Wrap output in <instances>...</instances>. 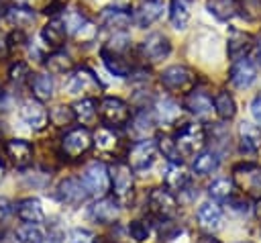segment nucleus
Here are the masks:
<instances>
[{
  "label": "nucleus",
  "instance_id": "3c124183",
  "mask_svg": "<svg viewBox=\"0 0 261 243\" xmlns=\"http://www.w3.org/2000/svg\"><path fill=\"white\" fill-rule=\"evenodd\" d=\"M41 243H63V239H61V233L53 231V233H49L47 237H43Z\"/></svg>",
  "mask_w": 261,
  "mask_h": 243
},
{
  "label": "nucleus",
  "instance_id": "6ab92c4d",
  "mask_svg": "<svg viewBox=\"0 0 261 243\" xmlns=\"http://www.w3.org/2000/svg\"><path fill=\"white\" fill-rule=\"evenodd\" d=\"M4 151H6V155L10 157V161L16 167H27L33 161V145L29 141H24V139H10V141H6Z\"/></svg>",
  "mask_w": 261,
  "mask_h": 243
},
{
  "label": "nucleus",
  "instance_id": "5fc2aeb1",
  "mask_svg": "<svg viewBox=\"0 0 261 243\" xmlns=\"http://www.w3.org/2000/svg\"><path fill=\"white\" fill-rule=\"evenodd\" d=\"M0 243H20V239H18V235H6L0 239Z\"/></svg>",
  "mask_w": 261,
  "mask_h": 243
},
{
  "label": "nucleus",
  "instance_id": "72a5a7b5",
  "mask_svg": "<svg viewBox=\"0 0 261 243\" xmlns=\"http://www.w3.org/2000/svg\"><path fill=\"white\" fill-rule=\"evenodd\" d=\"M71 108H73L75 120H80L82 125H88L96 118V100L94 98H82Z\"/></svg>",
  "mask_w": 261,
  "mask_h": 243
},
{
  "label": "nucleus",
  "instance_id": "de8ad7c7",
  "mask_svg": "<svg viewBox=\"0 0 261 243\" xmlns=\"http://www.w3.org/2000/svg\"><path fill=\"white\" fill-rule=\"evenodd\" d=\"M10 212H12V204H10V200L4 198V196H0V221L8 218Z\"/></svg>",
  "mask_w": 261,
  "mask_h": 243
},
{
  "label": "nucleus",
  "instance_id": "603ef678",
  "mask_svg": "<svg viewBox=\"0 0 261 243\" xmlns=\"http://www.w3.org/2000/svg\"><path fill=\"white\" fill-rule=\"evenodd\" d=\"M253 55H255V63L261 65V39L255 43V49H253Z\"/></svg>",
  "mask_w": 261,
  "mask_h": 243
},
{
  "label": "nucleus",
  "instance_id": "412c9836",
  "mask_svg": "<svg viewBox=\"0 0 261 243\" xmlns=\"http://www.w3.org/2000/svg\"><path fill=\"white\" fill-rule=\"evenodd\" d=\"M184 108L190 112V114H196V116H208L212 110H214V102L212 98L206 94V92H200V90H190L184 98Z\"/></svg>",
  "mask_w": 261,
  "mask_h": 243
},
{
  "label": "nucleus",
  "instance_id": "f8f14e48",
  "mask_svg": "<svg viewBox=\"0 0 261 243\" xmlns=\"http://www.w3.org/2000/svg\"><path fill=\"white\" fill-rule=\"evenodd\" d=\"M126 53L128 51H114V49H108V47H102L100 49L102 63L116 78H128L130 71H133V63L126 59Z\"/></svg>",
  "mask_w": 261,
  "mask_h": 243
},
{
  "label": "nucleus",
  "instance_id": "2f4dec72",
  "mask_svg": "<svg viewBox=\"0 0 261 243\" xmlns=\"http://www.w3.org/2000/svg\"><path fill=\"white\" fill-rule=\"evenodd\" d=\"M212 102H214V112L218 114L220 120H230V118L237 114L234 98H232L228 92H218Z\"/></svg>",
  "mask_w": 261,
  "mask_h": 243
},
{
  "label": "nucleus",
  "instance_id": "bb28decb",
  "mask_svg": "<svg viewBox=\"0 0 261 243\" xmlns=\"http://www.w3.org/2000/svg\"><path fill=\"white\" fill-rule=\"evenodd\" d=\"M169 18H171L173 29L184 31L192 18V0H171Z\"/></svg>",
  "mask_w": 261,
  "mask_h": 243
},
{
  "label": "nucleus",
  "instance_id": "58836bf2",
  "mask_svg": "<svg viewBox=\"0 0 261 243\" xmlns=\"http://www.w3.org/2000/svg\"><path fill=\"white\" fill-rule=\"evenodd\" d=\"M49 120H51L55 127L71 125V123L75 120L73 108H71V106H65V104H57L55 108H51V112H49Z\"/></svg>",
  "mask_w": 261,
  "mask_h": 243
},
{
  "label": "nucleus",
  "instance_id": "f257e3e1",
  "mask_svg": "<svg viewBox=\"0 0 261 243\" xmlns=\"http://www.w3.org/2000/svg\"><path fill=\"white\" fill-rule=\"evenodd\" d=\"M173 139H175V145H177L181 157H194L206 145V131L198 123H186L184 127H179L175 131Z\"/></svg>",
  "mask_w": 261,
  "mask_h": 243
},
{
  "label": "nucleus",
  "instance_id": "864d4df0",
  "mask_svg": "<svg viewBox=\"0 0 261 243\" xmlns=\"http://www.w3.org/2000/svg\"><path fill=\"white\" fill-rule=\"evenodd\" d=\"M196 243H220V241H218L216 237H212V235H202Z\"/></svg>",
  "mask_w": 261,
  "mask_h": 243
},
{
  "label": "nucleus",
  "instance_id": "1a4fd4ad",
  "mask_svg": "<svg viewBox=\"0 0 261 243\" xmlns=\"http://www.w3.org/2000/svg\"><path fill=\"white\" fill-rule=\"evenodd\" d=\"M18 114H20V118H22V123L24 125H29L33 131H43L47 125H49V112H47V108L43 106V102L41 100H24L22 104H20V110H18Z\"/></svg>",
  "mask_w": 261,
  "mask_h": 243
},
{
  "label": "nucleus",
  "instance_id": "7c9ffc66",
  "mask_svg": "<svg viewBox=\"0 0 261 243\" xmlns=\"http://www.w3.org/2000/svg\"><path fill=\"white\" fill-rule=\"evenodd\" d=\"M6 20L20 31V29H27L35 22V12L31 8H24V6H10L6 10Z\"/></svg>",
  "mask_w": 261,
  "mask_h": 243
},
{
  "label": "nucleus",
  "instance_id": "cd10ccee",
  "mask_svg": "<svg viewBox=\"0 0 261 243\" xmlns=\"http://www.w3.org/2000/svg\"><path fill=\"white\" fill-rule=\"evenodd\" d=\"M206 10L216 18V20H230L239 12V0H208Z\"/></svg>",
  "mask_w": 261,
  "mask_h": 243
},
{
  "label": "nucleus",
  "instance_id": "20e7f679",
  "mask_svg": "<svg viewBox=\"0 0 261 243\" xmlns=\"http://www.w3.org/2000/svg\"><path fill=\"white\" fill-rule=\"evenodd\" d=\"M163 88L173 90V92H190L196 84V76L190 67L186 65H169L161 71L159 76Z\"/></svg>",
  "mask_w": 261,
  "mask_h": 243
},
{
  "label": "nucleus",
  "instance_id": "a211bd4d",
  "mask_svg": "<svg viewBox=\"0 0 261 243\" xmlns=\"http://www.w3.org/2000/svg\"><path fill=\"white\" fill-rule=\"evenodd\" d=\"M253 49V37L245 31H239V29H230L228 31V43H226V51H228V57L232 61L241 59V57H247V53Z\"/></svg>",
  "mask_w": 261,
  "mask_h": 243
},
{
  "label": "nucleus",
  "instance_id": "aec40b11",
  "mask_svg": "<svg viewBox=\"0 0 261 243\" xmlns=\"http://www.w3.org/2000/svg\"><path fill=\"white\" fill-rule=\"evenodd\" d=\"M65 37H67V25L61 16H53L41 31V39L51 49H59L65 43Z\"/></svg>",
  "mask_w": 261,
  "mask_h": 243
},
{
  "label": "nucleus",
  "instance_id": "f704fd0d",
  "mask_svg": "<svg viewBox=\"0 0 261 243\" xmlns=\"http://www.w3.org/2000/svg\"><path fill=\"white\" fill-rule=\"evenodd\" d=\"M157 149L163 153V157L169 159V163H173V165H179V163H181V153H179V149H177L173 137H169V135H159V137H157Z\"/></svg>",
  "mask_w": 261,
  "mask_h": 243
},
{
  "label": "nucleus",
  "instance_id": "c03bdc74",
  "mask_svg": "<svg viewBox=\"0 0 261 243\" xmlns=\"http://www.w3.org/2000/svg\"><path fill=\"white\" fill-rule=\"evenodd\" d=\"M128 233L137 243H143L149 239V225L145 221H130L128 223Z\"/></svg>",
  "mask_w": 261,
  "mask_h": 243
},
{
  "label": "nucleus",
  "instance_id": "09e8293b",
  "mask_svg": "<svg viewBox=\"0 0 261 243\" xmlns=\"http://www.w3.org/2000/svg\"><path fill=\"white\" fill-rule=\"evenodd\" d=\"M251 114H253V118L261 125V96L251 102Z\"/></svg>",
  "mask_w": 261,
  "mask_h": 243
},
{
  "label": "nucleus",
  "instance_id": "2eb2a0df",
  "mask_svg": "<svg viewBox=\"0 0 261 243\" xmlns=\"http://www.w3.org/2000/svg\"><path fill=\"white\" fill-rule=\"evenodd\" d=\"M255 78H257V67H255V63L251 61V59H247V57H241V59H237L234 63H232V67H230V71H228V80H230V84L234 86V88H249L253 82H255Z\"/></svg>",
  "mask_w": 261,
  "mask_h": 243
},
{
  "label": "nucleus",
  "instance_id": "dca6fc26",
  "mask_svg": "<svg viewBox=\"0 0 261 243\" xmlns=\"http://www.w3.org/2000/svg\"><path fill=\"white\" fill-rule=\"evenodd\" d=\"M133 20V14L120 6H106L100 12V22L104 29H110L114 33H124Z\"/></svg>",
  "mask_w": 261,
  "mask_h": 243
},
{
  "label": "nucleus",
  "instance_id": "39448f33",
  "mask_svg": "<svg viewBox=\"0 0 261 243\" xmlns=\"http://www.w3.org/2000/svg\"><path fill=\"white\" fill-rule=\"evenodd\" d=\"M82 182H84V186L90 194L102 196L110 190V172L102 161H94L84 169Z\"/></svg>",
  "mask_w": 261,
  "mask_h": 243
},
{
  "label": "nucleus",
  "instance_id": "37998d69",
  "mask_svg": "<svg viewBox=\"0 0 261 243\" xmlns=\"http://www.w3.org/2000/svg\"><path fill=\"white\" fill-rule=\"evenodd\" d=\"M16 235H18L20 243H41V239H43L41 229H39L37 225H29V223H27V227H22Z\"/></svg>",
  "mask_w": 261,
  "mask_h": 243
},
{
  "label": "nucleus",
  "instance_id": "4be33fe9",
  "mask_svg": "<svg viewBox=\"0 0 261 243\" xmlns=\"http://www.w3.org/2000/svg\"><path fill=\"white\" fill-rule=\"evenodd\" d=\"M16 214L22 223H29V225H39L45 221V212H43V206L37 198H24L16 204Z\"/></svg>",
  "mask_w": 261,
  "mask_h": 243
},
{
  "label": "nucleus",
  "instance_id": "4468645a",
  "mask_svg": "<svg viewBox=\"0 0 261 243\" xmlns=\"http://www.w3.org/2000/svg\"><path fill=\"white\" fill-rule=\"evenodd\" d=\"M88 214H90L92 221H96V223H100V225H110V223H114V221L118 218V214H120V202H118L116 198L104 196V198H100L98 202H94V204L90 206Z\"/></svg>",
  "mask_w": 261,
  "mask_h": 243
},
{
  "label": "nucleus",
  "instance_id": "9b49d317",
  "mask_svg": "<svg viewBox=\"0 0 261 243\" xmlns=\"http://www.w3.org/2000/svg\"><path fill=\"white\" fill-rule=\"evenodd\" d=\"M171 51V43L163 33H151L143 43H141V55L147 61H161L167 57Z\"/></svg>",
  "mask_w": 261,
  "mask_h": 243
},
{
  "label": "nucleus",
  "instance_id": "473e14b6",
  "mask_svg": "<svg viewBox=\"0 0 261 243\" xmlns=\"http://www.w3.org/2000/svg\"><path fill=\"white\" fill-rule=\"evenodd\" d=\"M179 104L173 102L171 98H159L155 104V118H159L161 123H175L179 116Z\"/></svg>",
  "mask_w": 261,
  "mask_h": 243
},
{
  "label": "nucleus",
  "instance_id": "79ce46f5",
  "mask_svg": "<svg viewBox=\"0 0 261 243\" xmlns=\"http://www.w3.org/2000/svg\"><path fill=\"white\" fill-rule=\"evenodd\" d=\"M239 10L245 18L249 20H259L261 18V0H241Z\"/></svg>",
  "mask_w": 261,
  "mask_h": 243
},
{
  "label": "nucleus",
  "instance_id": "6e6d98bb",
  "mask_svg": "<svg viewBox=\"0 0 261 243\" xmlns=\"http://www.w3.org/2000/svg\"><path fill=\"white\" fill-rule=\"evenodd\" d=\"M0 176H2V163H0Z\"/></svg>",
  "mask_w": 261,
  "mask_h": 243
},
{
  "label": "nucleus",
  "instance_id": "5701e85b",
  "mask_svg": "<svg viewBox=\"0 0 261 243\" xmlns=\"http://www.w3.org/2000/svg\"><path fill=\"white\" fill-rule=\"evenodd\" d=\"M239 137H241V151L243 153H255L261 147V129L253 123L243 120L239 125Z\"/></svg>",
  "mask_w": 261,
  "mask_h": 243
},
{
  "label": "nucleus",
  "instance_id": "ea45409f",
  "mask_svg": "<svg viewBox=\"0 0 261 243\" xmlns=\"http://www.w3.org/2000/svg\"><path fill=\"white\" fill-rule=\"evenodd\" d=\"M155 120H157V118H155V112L143 108V110H139V112L135 114V118H133V123H135V131L141 133V135H145V133L153 131Z\"/></svg>",
  "mask_w": 261,
  "mask_h": 243
},
{
  "label": "nucleus",
  "instance_id": "9d476101",
  "mask_svg": "<svg viewBox=\"0 0 261 243\" xmlns=\"http://www.w3.org/2000/svg\"><path fill=\"white\" fill-rule=\"evenodd\" d=\"M234 180L237 184L253 198H261V167L253 163L237 165L234 167Z\"/></svg>",
  "mask_w": 261,
  "mask_h": 243
},
{
  "label": "nucleus",
  "instance_id": "4c0bfd02",
  "mask_svg": "<svg viewBox=\"0 0 261 243\" xmlns=\"http://www.w3.org/2000/svg\"><path fill=\"white\" fill-rule=\"evenodd\" d=\"M232 190H234V182L228 178H218L208 186V194L212 200H226L230 198Z\"/></svg>",
  "mask_w": 261,
  "mask_h": 243
},
{
  "label": "nucleus",
  "instance_id": "393cba45",
  "mask_svg": "<svg viewBox=\"0 0 261 243\" xmlns=\"http://www.w3.org/2000/svg\"><path fill=\"white\" fill-rule=\"evenodd\" d=\"M65 25L71 29L75 41H82V43H88V41H94L96 35H98V27L94 22H90L88 18L84 16H73V18H67Z\"/></svg>",
  "mask_w": 261,
  "mask_h": 243
},
{
  "label": "nucleus",
  "instance_id": "b1692460",
  "mask_svg": "<svg viewBox=\"0 0 261 243\" xmlns=\"http://www.w3.org/2000/svg\"><path fill=\"white\" fill-rule=\"evenodd\" d=\"M161 10H163V4H159L157 0H153V2L147 0L145 4H141V6L135 8V12H133V20H135L137 27L145 29V27H149L151 22H155V20L161 16Z\"/></svg>",
  "mask_w": 261,
  "mask_h": 243
},
{
  "label": "nucleus",
  "instance_id": "f3484780",
  "mask_svg": "<svg viewBox=\"0 0 261 243\" xmlns=\"http://www.w3.org/2000/svg\"><path fill=\"white\" fill-rule=\"evenodd\" d=\"M90 196V192L86 190L82 180L75 178H65L63 182H59L57 186V198L65 204H80Z\"/></svg>",
  "mask_w": 261,
  "mask_h": 243
},
{
  "label": "nucleus",
  "instance_id": "8fccbe9b",
  "mask_svg": "<svg viewBox=\"0 0 261 243\" xmlns=\"http://www.w3.org/2000/svg\"><path fill=\"white\" fill-rule=\"evenodd\" d=\"M8 39H6V35L0 31V59H4L6 57V53H8Z\"/></svg>",
  "mask_w": 261,
  "mask_h": 243
},
{
  "label": "nucleus",
  "instance_id": "7ed1b4c3",
  "mask_svg": "<svg viewBox=\"0 0 261 243\" xmlns=\"http://www.w3.org/2000/svg\"><path fill=\"white\" fill-rule=\"evenodd\" d=\"M110 172V190L118 202H128L133 196V167L128 163H114Z\"/></svg>",
  "mask_w": 261,
  "mask_h": 243
},
{
  "label": "nucleus",
  "instance_id": "a19ab883",
  "mask_svg": "<svg viewBox=\"0 0 261 243\" xmlns=\"http://www.w3.org/2000/svg\"><path fill=\"white\" fill-rule=\"evenodd\" d=\"M94 139H96V145L100 147V149H104V151H110V149H114V145H116V135H114V131L110 129V127H102V129H98L96 131V135H94Z\"/></svg>",
  "mask_w": 261,
  "mask_h": 243
},
{
  "label": "nucleus",
  "instance_id": "49530a36",
  "mask_svg": "<svg viewBox=\"0 0 261 243\" xmlns=\"http://www.w3.org/2000/svg\"><path fill=\"white\" fill-rule=\"evenodd\" d=\"M67 243H94V239H92V233L84 229H73L67 237Z\"/></svg>",
  "mask_w": 261,
  "mask_h": 243
},
{
  "label": "nucleus",
  "instance_id": "f03ea898",
  "mask_svg": "<svg viewBox=\"0 0 261 243\" xmlns=\"http://www.w3.org/2000/svg\"><path fill=\"white\" fill-rule=\"evenodd\" d=\"M100 118L106 127L118 129L130 120V108L124 100H120L116 96H104L100 100Z\"/></svg>",
  "mask_w": 261,
  "mask_h": 243
},
{
  "label": "nucleus",
  "instance_id": "a18cd8bd",
  "mask_svg": "<svg viewBox=\"0 0 261 243\" xmlns=\"http://www.w3.org/2000/svg\"><path fill=\"white\" fill-rule=\"evenodd\" d=\"M8 76H10L12 82H18V84H20V82H24V80L31 76V71H29V65H27L24 61H16V63L10 65Z\"/></svg>",
  "mask_w": 261,
  "mask_h": 243
},
{
  "label": "nucleus",
  "instance_id": "4d7b16f0",
  "mask_svg": "<svg viewBox=\"0 0 261 243\" xmlns=\"http://www.w3.org/2000/svg\"><path fill=\"white\" fill-rule=\"evenodd\" d=\"M0 98H2V88H0Z\"/></svg>",
  "mask_w": 261,
  "mask_h": 243
},
{
  "label": "nucleus",
  "instance_id": "e433bc0d",
  "mask_svg": "<svg viewBox=\"0 0 261 243\" xmlns=\"http://www.w3.org/2000/svg\"><path fill=\"white\" fill-rule=\"evenodd\" d=\"M165 184L169 190H184L190 184V174L186 169H181L179 165H169L167 174H165Z\"/></svg>",
  "mask_w": 261,
  "mask_h": 243
},
{
  "label": "nucleus",
  "instance_id": "6e6552de",
  "mask_svg": "<svg viewBox=\"0 0 261 243\" xmlns=\"http://www.w3.org/2000/svg\"><path fill=\"white\" fill-rule=\"evenodd\" d=\"M157 157V141L153 139H141L128 149V165L135 172H143L153 165Z\"/></svg>",
  "mask_w": 261,
  "mask_h": 243
},
{
  "label": "nucleus",
  "instance_id": "423d86ee",
  "mask_svg": "<svg viewBox=\"0 0 261 243\" xmlns=\"http://www.w3.org/2000/svg\"><path fill=\"white\" fill-rule=\"evenodd\" d=\"M149 210L159 221L173 218L175 212H177V200L169 192V188H153L151 194H149Z\"/></svg>",
  "mask_w": 261,
  "mask_h": 243
},
{
  "label": "nucleus",
  "instance_id": "0eeeda50",
  "mask_svg": "<svg viewBox=\"0 0 261 243\" xmlns=\"http://www.w3.org/2000/svg\"><path fill=\"white\" fill-rule=\"evenodd\" d=\"M92 143H94V139H92L90 131L86 127H77V129H71L63 137V141H61V153L65 157L75 159V157L84 155L92 147Z\"/></svg>",
  "mask_w": 261,
  "mask_h": 243
},
{
  "label": "nucleus",
  "instance_id": "ddd939ff",
  "mask_svg": "<svg viewBox=\"0 0 261 243\" xmlns=\"http://www.w3.org/2000/svg\"><path fill=\"white\" fill-rule=\"evenodd\" d=\"M65 88L69 94H96L100 92V80L88 67H80L73 71Z\"/></svg>",
  "mask_w": 261,
  "mask_h": 243
},
{
  "label": "nucleus",
  "instance_id": "13d9d810",
  "mask_svg": "<svg viewBox=\"0 0 261 243\" xmlns=\"http://www.w3.org/2000/svg\"><path fill=\"white\" fill-rule=\"evenodd\" d=\"M151 2H153V0H151Z\"/></svg>",
  "mask_w": 261,
  "mask_h": 243
},
{
  "label": "nucleus",
  "instance_id": "c85d7f7f",
  "mask_svg": "<svg viewBox=\"0 0 261 243\" xmlns=\"http://www.w3.org/2000/svg\"><path fill=\"white\" fill-rule=\"evenodd\" d=\"M220 165V155L214 151V149H208V151H200L194 159V172L198 176H208L212 172H216Z\"/></svg>",
  "mask_w": 261,
  "mask_h": 243
},
{
  "label": "nucleus",
  "instance_id": "c9c22d12",
  "mask_svg": "<svg viewBox=\"0 0 261 243\" xmlns=\"http://www.w3.org/2000/svg\"><path fill=\"white\" fill-rule=\"evenodd\" d=\"M45 65H47L49 74H67V71L73 69V61L69 59V55H65V53H61V51L51 53V55L47 57Z\"/></svg>",
  "mask_w": 261,
  "mask_h": 243
},
{
  "label": "nucleus",
  "instance_id": "a878e982",
  "mask_svg": "<svg viewBox=\"0 0 261 243\" xmlns=\"http://www.w3.org/2000/svg\"><path fill=\"white\" fill-rule=\"evenodd\" d=\"M196 216L204 229H218L222 223V210L216 202H202L196 210Z\"/></svg>",
  "mask_w": 261,
  "mask_h": 243
},
{
  "label": "nucleus",
  "instance_id": "c756f323",
  "mask_svg": "<svg viewBox=\"0 0 261 243\" xmlns=\"http://www.w3.org/2000/svg\"><path fill=\"white\" fill-rule=\"evenodd\" d=\"M31 90H33V96L37 100H49L53 96V90H55V82L49 74H37L33 80H31Z\"/></svg>",
  "mask_w": 261,
  "mask_h": 243
}]
</instances>
